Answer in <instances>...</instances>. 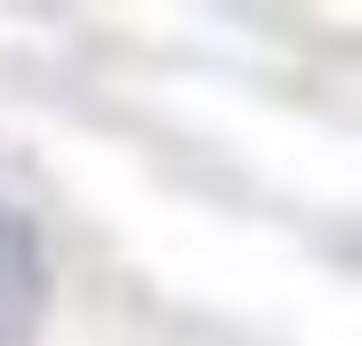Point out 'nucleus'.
Masks as SVG:
<instances>
[{"instance_id":"f257e3e1","label":"nucleus","mask_w":362,"mask_h":346,"mask_svg":"<svg viewBox=\"0 0 362 346\" xmlns=\"http://www.w3.org/2000/svg\"><path fill=\"white\" fill-rule=\"evenodd\" d=\"M57 306V258L25 202L0 193V346H33Z\"/></svg>"}]
</instances>
